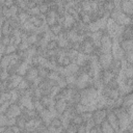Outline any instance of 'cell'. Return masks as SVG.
<instances>
[{
	"mask_svg": "<svg viewBox=\"0 0 133 133\" xmlns=\"http://www.w3.org/2000/svg\"><path fill=\"white\" fill-rule=\"evenodd\" d=\"M3 36V34H2V31H1V29H0V39H1V37Z\"/></svg>",
	"mask_w": 133,
	"mask_h": 133,
	"instance_id": "23",
	"label": "cell"
},
{
	"mask_svg": "<svg viewBox=\"0 0 133 133\" xmlns=\"http://www.w3.org/2000/svg\"><path fill=\"white\" fill-rule=\"evenodd\" d=\"M0 43H1L2 45H4L5 47H6V46H8V45L10 44L9 35H3V36L1 37V39H0Z\"/></svg>",
	"mask_w": 133,
	"mask_h": 133,
	"instance_id": "16",
	"label": "cell"
},
{
	"mask_svg": "<svg viewBox=\"0 0 133 133\" xmlns=\"http://www.w3.org/2000/svg\"><path fill=\"white\" fill-rule=\"evenodd\" d=\"M96 1H97V2L99 3V4H103V3H104V2L106 1V0H96Z\"/></svg>",
	"mask_w": 133,
	"mask_h": 133,
	"instance_id": "22",
	"label": "cell"
},
{
	"mask_svg": "<svg viewBox=\"0 0 133 133\" xmlns=\"http://www.w3.org/2000/svg\"><path fill=\"white\" fill-rule=\"evenodd\" d=\"M29 14L27 12V11H20L19 14H18V19H19V21L22 23V24H24L25 22H27V20H28V18H29Z\"/></svg>",
	"mask_w": 133,
	"mask_h": 133,
	"instance_id": "10",
	"label": "cell"
},
{
	"mask_svg": "<svg viewBox=\"0 0 133 133\" xmlns=\"http://www.w3.org/2000/svg\"><path fill=\"white\" fill-rule=\"evenodd\" d=\"M8 77H9V74H8V72L4 69V70H2L1 72H0V78H1V81H4V80H7L8 79Z\"/></svg>",
	"mask_w": 133,
	"mask_h": 133,
	"instance_id": "18",
	"label": "cell"
},
{
	"mask_svg": "<svg viewBox=\"0 0 133 133\" xmlns=\"http://www.w3.org/2000/svg\"><path fill=\"white\" fill-rule=\"evenodd\" d=\"M102 6H103V8L105 9V11H106L107 15H109L110 11H111L112 9L115 8V7H114V4H113L112 1H105V2L102 4Z\"/></svg>",
	"mask_w": 133,
	"mask_h": 133,
	"instance_id": "8",
	"label": "cell"
},
{
	"mask_svg": "<svg viewBox=\"0 0 133 133\" xmlns=\"http://www.w3.org/2000/svg\"><path fill=\"white\" fill-rule=\"evenodd\" d=\"M6 125H0V132H5Z\"/></svg>",
	"mask_w": 133,
	"mask_h": 133,
	"instance_id": "21",
	"label": "cell"
},
{
	"mask_svg": "<svg viewBox=\"0 0 133 133\" xmlns=\"http://www.w3.org/2000/svg\"><path fill=\"white\" fill-rule=\"evenodd\" d=\"M118 97H119V90H118V89H110L108 98H110V99H112V100H115V99H117Z\"/></svg>",
	"mask_w": 133,
	"mask_h": 133,
	"instance_id": "15",
	"label": "cell"
},
{
	"mask_svg": "<svg viewBox=\"0 0 133 133\" xmlns=\"http://www.w3.org/2000/svg\"><path fill=\"white\" fill-rule=\"evenodd\" d=\"M54 108H55V111L57 114H61L65 108H66V102L64 99H61V100H57V101H54Z\"/></svg>",
	"mask_w": 133,
	"mask_h": 133,
	"instance_id": "2",
	"label": "cell"
},
{
	"mask_svg": "<svg viewBox=\"0 0 133 133\" xmlns=\"http://www.w3.org/2000/svg\"><path fill=\"white\" fill-rule=\"evenodd\" d=\"M62 26L61 25H59L58 23H54L53 25H51V26H49V31L53 34V35H55V36H57L61 31H62Z\"/></svg>",
	"mask_w": 133,
	"mask_h": 133,
	"instance_id": "4",
	"label": "cell"
},
{
	"mask_svg": "<svg viewBox=\"0 0 133 133\" xmlns=\"http://www.w3.org/2000/svg\"><path fill=\"white\" fill-rule=\"evenodd\" d=\"M11 127V131H12V133H17V132H22V130L17 126V125H12V126H10Z\"/></svg>",
	"mask_w": 133,
	"mask_h": 133,
	"instance_id": "20",
	"label": "cell"
},
{
	"mask_svg": "<svg viewBox=\"0 0 133 133\" xmlns=\"http://www.w3.org/2000/svg\"><path fill=\"white\" fill-rule=\"evenodd\" d=\"M38 6V9H39V12L41 14H44V15H46L47 12H48V10H49V7H48V3H45V2H42L39 5H37Z\"/></svg>",
	"mask_w": 133,
	"mask_h": 133,
	"instance_id": "14",
	"label": "cell"
},
{
	"mask_svg": "<svg viewBox=\"0 0 133 133\" xmlns=\"http://www.w3.org/2000/svg\"><path fill=\"white\" fill-rule=\"evenodd\" d=\"M119 8H121L122 12H124L125 15H127V16H132V8H133L132 2H130V1H128V0H121Z\"/></svg>",
	"mask_w": 133,
	"mask_h": 133,
	"instance_id": "1",
	"label": "cell"
},
{
	"mask_svg": "<svg viewBox=\"0 0 133 133\" xmlns=\"http://www.w3.org/2000/svg\"><path fill=\"white\" fill-rule=\"evenodd\" d=\"M0 82H1V78H0Z\"/></svg>",
	"mask_w": 133,
	"mask_h": 133,
	"instance_id": "24",
	"label": "cell"
},
{
	"mask_svg": "<svg viewBox=\"0 0 133 133\" xmlns=\"http://www.w3.org/2000/svg\"><path fill=\"white\" fill-rule=\"evenodd\" d=\"M58 47V44H57V39L56 38H52V39H49L46 44V49L47 50H54Z\"/></svg>",
	"mask_w": 133,
	"mask_h": 133,
	"instance_id": "9",
	"label": "cell"
},
{
	"mask_svg": "<svg viewBox=\"0 0 133 133\" xmlns=\"http://www.w3.org/2000/svg\"><path fill=\"white\" fill-rule=\"evenodd\" d=\"M77 132L78 133H83V132H86V127H85V124L82 123L80 125L77 126Z\"/></svg>",
	"mask_w": 133,
	"mask_h": 133,
	"instance_id": "19",
	"label": "cell"
},
{
	"mask_svg": "<svg viewBox=\"0 0 133 133\" xmlns=\"http://www.w3.org/2000/svg\"><path fill=\"white\" fill-rule=\"evenodd\" d=\"M71 63H72L71 59H70L68 56H63V58H62V60H61V66L66 68V66H68V65H70Z\"/></svg>",
	"mask_w": 133,
	"mask_h": 133,
	"instance_id": "17",
	"label": "cell"
},
{
	"mask_svg": "<svg viewBox=\"0 0 133 133\" xmlns=\"http://www.w3.org/2000/svg\"><path fill=\"white\" fill-rule=\"evenodd\" d=\"M30 86V82L28 81V80H26V79H22L21 81H20V83L18 84V88H20V89H26V88H28Z\"/></svg>",
	"mask_w": 133,
	"mask_h": 133,
	"instance_id": "13",
	"label": "cell"
},
{
	"mask_svg": "<svg viewBox=\"0 0 133 133\" xmlns=\"http://www.w3.org/2000/svg\"><path fill=\"white\" fill-rule=\"evenodd\" d=\"M15 52H17V46H16V45L9 44L8 46L5 47V54L10 55V54H12V53H15Z\"/></svg>",
	"mask_w": 133,
	"mask_h": 133,
	"instance_id": "12",
	"label": "cell"
},
{
	"mask_svg": "<svg viewBox=\"0 0 133 133\" xmlns=\"http://www.w3.org/2000/svg\"><path fill=\"white\" fill-rule=\"evenodd\" d=\"M118 46L123 51H129L133 49L132 39H121L118 42Z\"/></svg>",
	"mask_w": 133,
	"mask_h": 133,
	"instance_id": "3",
	"label": "cell"
},
{
	"mask_svg": "<svg viewBox=\"0 0 133 133\" xmlns=\"http://www.w3.org/2000/svg\"><path fill=\"white\" fill-rule=\"evenodd\" d=\"M10 59L11 58H10V56L8 54H3L1 56V58H0V65L3 69H6L8 66V64H9V62H10Z\"/></svg>",
	"mask_w": 133,
	"mask_h": 133,
	"instance_id": "6",
	"label": "cell"
},
{
	"mask_svg": "<svg viewBox=\"0 0 133 133\" xmlns=\"http://www.w3.org/2000/svg\"><path fill=\"white\" fill-rule=\"evenodd\" d=\"M101 129H102V132H114L113 128L111 127V125L109 124V122L106 118L102 121V123H101Z\"/></svg>",
	"mask_w": 133,
	"mask_h": 133,
	"instance_id": "5",
	"label": "cell"
},
{
	"mask_svg": "<svg viewBox=\"0 0 133 133\" xmlns=\"http://www.w3.org/2000/svg\"><path fill=\"white\" fill-rule=\"evenodd\" d=\"M80 115H81V118H82L83 123H85L86 121H88L89 118H91V117H92V111L85 110V111L81 112V113H80Z\"/></svg>",
	"mask_w": 133,
	"mask_h": 133,
	"instance_id": "11",
	"label": "cell"
},
{
	"mask_svg": "<svg viewBox=\"0 0 133 133\" xmlns=\"http://www.w3.org/2000/svg\"><path fill=\"white\" fill-rule=\"evenodd\" d=\"M122 60H125L127 63L132 64V62H133V52H132V50L124 51V58Z\"/></svg>",
	"mask_w": 133,
	"mask_h": 133,
	"instance_id": "7",
	"label": "cell"
}]
</instances>
